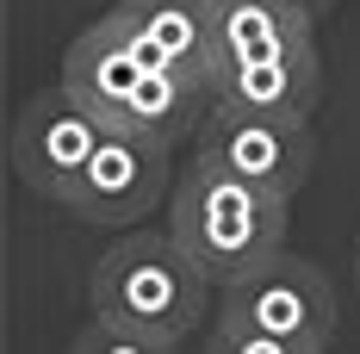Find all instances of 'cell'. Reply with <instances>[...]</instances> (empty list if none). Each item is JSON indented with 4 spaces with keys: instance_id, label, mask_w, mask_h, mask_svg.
<instances>
[{
    "instance_id": "cell-1",
    "label": "cell",
    "mask_w": 360,
    "mask_h": 354,
    "mask_svg": "<svg viewBox=\"0 0 360 354\" xmlns=\"http://www.w3.org/2000/svg\"><path fill=\"white\" fill-rule=\"evenodd\" d=\"M286 224H292V206L274 199V193H255L243 180L217 175L205 162H193L180 175L174 199H168V236H174L193 267L230 292V286L255 280L261 267H274L286 255Z\"/></svg>"
},
{
    "instance_id": "cell-2",
    "label": "cell",
    "mask_w": 360,
    "mask_h": 354,
    "mask_svg": "<svg viewBox=\"0 0 360 354\" xmlns=\"http://www.w3.org/2000/svg\"><path fill=\"white\" fill-rule=\"evenodd\" d=\"M212 292L217 286L193 267V255L168 230H137V236L112 243L94 261L87 305H94V323H112V329L180 348L212 317Z\"/></svg>"
},
{
    "instance_id": "cell-3",
    "label": "cell",
    "mask_w": 360,
    "mask_h": 354,
    "mask_svg": "<svg viewBox=\"0 0 360 354\" xmlns=\"http://www.w3.org/2000/svg\"><path fill=\"white\" fill-rule=\"evenodd\" d=\"M106 125L100 112H87L69 87H44L19 106V125H13V175L32 187L37 199L50 206H69V193L87 180L94 156L106 149Z\"/></svg>"
},
{
    "instance_id": "cell-4",
    "label": "cell",
    "mask_w": 360,
    "mask_h": 354,
    "mask_svg": "<svg viewBox=\"0 0 360 354\" xmlns=\"http://www.w3.org/2000/svg\"><path fill=\"white\" fill-rule=\"evenodd\" d=\"M217 323H236V329L292 342L304 354H323L329 336H335V286H329V274L317 261L280 255L255 280L217 292Z\"/></svg>"
},
{
    "instance_id": "cell-5",
    "label": "cell",
    "mask_w": 360,
    "mask_h": 354,
    "mask_svg": "<svg viewBox=\"0 0 360 354\" xmlns=\"http://www.w3.org/2000/svg\"><path fill=\"white\" fill-rule=\"evenodd\" d=\"M193 143H199L193 162L243 180L255 193H274L286 206L317 168V131L311 125H274V118H249V112H224V106L205 118V131Z\"/></svg>"
},
{
    "instance_id": "cell-6",
    "label": "cell",
    "mask_w": 360,
    "mask_h": 354,
    "mask_svg": "<svg viewBox=\"0 0 360 354\" xmlns=\"http://www.w3.org/2000/svg\"><path fill=\"white\" fill-rule=\"evenodd\" d=\"M168 156H174V149H162V143L118 137V131H112L106 149L94 156L87 180L69 193V206H63V212L81 217V224H100V230L143 224L155 206H168V199H174V187H180L174 168H168Z\"/></svg>"
},
{
    "instance_id": "cell-7",
    "label": "cell",
    "mask_w": 360,
    "mask_h": 354,
    "mask_svg": "<svg viewBox=\"0 0 360 354\" xmlns=\"http://www.w3.org/2000/svg\"><path fill=\"white\" fill-rule=\"evenodd\" d=\"M118 32L143 56L149 75H180L217 94V25L193 0H112Z\"/></svg>"
},
{
    "instance_id": "cell-8",
    "label": "cell",
    "mask_w": 360,
    "mask_h": 354,
    "mask_svg": "<svg viewBox=\"0 0 360 354\" xmlns=\"http://www.w3.org/2000/svg\"><path fill=\"white\" fill-rule=\"evenodd\" d=\"M143 56L131 50V37L118 32V19H94L87 32L69 44V56H63V87H69L75 100L87 112H100V125L112 131V118L131 106V94L143 87Z\"/></svg>"
},
{
    "instance_id": "cell-9",
    "label": "cell",
    "mask_w": 360,
    "mask_h": 354,
    "mask_svg": "<svg viewBox=\"0 0 360 354\" xmlns=\"http://www.w3.org/2000/svg\"><path fill=\"white\" fill-rule=\"evenodd\" d=\"M323 100V63L292 56V63H255V69H217V106L274 118V125H311Z\"/></svg>"
},
{
    "instance_id": "cell-10",
    "label": "cell",
    "mask_w": 360,
    "mask_h": 354,
    "mask_svg": "<svg viewBox=\"0 0 360 354\" xmlns=\"http://www.w3.org/2000/svg\"><path fill=\"white\" fill-rule=\"evenodd\" d=\"M217 25V69H255V63H292L317 56V25L274 0H230L212 13Z\"/></svg>"
},
{
    "instance_id": "cell-11",
    "label": "cell",
    "mask_w": 360,
    "mask_h": 354,
    "mask_svg": "<svg viewBox=\"0 0 360 354\" xmlns=\"http://www.w3.org/2000/svg\"><path fill=\"white\" fill-rule=\"evenodd\" d=\"M212 112H217V94H212V87L180 81V75H143V87L131 94V106L112 118V131H118V137H143V143L174 149V143L199 137Z\"/></svg>"
},
{
    "instance_id": "cell-12",
    "label": "cell",
    "mask_w": 360,
    "mask_h": 354,
    "mask_svg": "<svg viewBox=\"0 0 360 354\" xmlns=\"http://www.w3.org/2000/svg\"><path fill=\"white\" fill-rule=\"evenodd\" d=\"M69 354H180V348L149 342V336H131V329H112V323H87L69 342Z\"/></svg>"
},
{
    "instance_id": "cell-13",
    "label": "cell",
    "mask_w": 360,
    "mask_h": 354,
    "mask_svg": "<svg viewBox=\"0 0 360 354\" xmlns=\"http://www.w3.org/2000/svg\"><path fill=\"white\" fill-rule=\"evenodd\" d=\"M205 354H304L292 342H274V336H255V329H236V323H212V342Z\"/></svg>"
},
{
    "instance_id": "cell-14",
    "label": "cell",
    "mask_w": 360,
    "mask_h": 354,
    "mask_svg": "<svg viewBox=\"0 0 360 354\" xmlns=\"http://www.w3.org/2000/svg\"><path fill=\"white\" fill-rule=\"evenodd\" d=\"M274 6H286V13H298V19H311V25H317L335 0H274Z\"/></svg>"
},
{
    "instance_id": "cell-15",
    "label": "cell",
    "mask_w": 360,
    "mask_h": 354,
    "mask_svg": "<svg viewBox=\"0 0 360 354\" xmlns=\"http://www.w3.org/2000/svg\"><path fill=\"white\" fill-rule=\"evenodd\" d=\"M193 6H205V13H217V6H230V0H193Z\"/></svg>"
},
{
    "instance_id": "cell-16",
    "label": "cell",
    "mask_w": 360,
    "mask_h": 354,
    "mask_svg": "<svg viewBox=\"0 0 360 354\" xmlns=\"http://www.w3.org/2000/svg\"><path fill=\"white\" fill-rule=\"evenodd\" d=\"M354 274H360V248H354Z\"/></svg>"
}]
</instances>
